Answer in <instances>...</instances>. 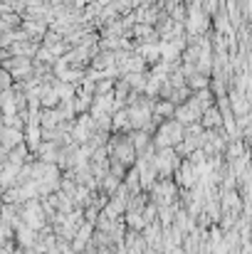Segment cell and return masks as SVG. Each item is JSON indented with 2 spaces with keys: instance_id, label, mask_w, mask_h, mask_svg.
Returning a JSON list of instances; mask_svg holds the SVG:
<instances>
[{
  "instance_id": "cell-3",
  "label": "cell",
  "mask_w": 252,
  "mask_h": 254,
  "mask_svg": "<svg viewBox=\"0 0 252 254\" xmlns=\"http://www.w3.org/2000/svg\"><path fill=\"white\" fill-rule=\"evenodd\" d=\"M173 111H175L173 101H161V104L156 106V114H159V116H168V114H173Z\"/></svg>"
},
{
  "instance_id": "cell-2",
  "label": "cell",
  "mask_w": 252,
  "mask_h": 254,
  "mask_svg": "<svg viewBox=\"0 0 252 254\" xmlns=\"http://www.w3.org/2000/svg\"><path fill=\"white\" fill-rule=\"evenodd\" d=\"M175 197V188H173V183H156L154 185V200H156V205H170V200Z\"/></svg>"
},
{
  "instance_id": "cell-1",
  "label": "cell",
  "mask_w": 252,
  "mask_h": 254,
  "mask_svg": "<svg viewBox=\"0 0 252 254\" xmlns=\"http://www.w3.org/2000/svg\"><path fill=\"white\" fill-rule=\"evenodd\" d=\"M183 136H185V131L180 128V124H178V121H168V124H164V126L159 128L156 143H159L161 148H170L173 143H180Z\"/></svg>"
}]
</instances>
